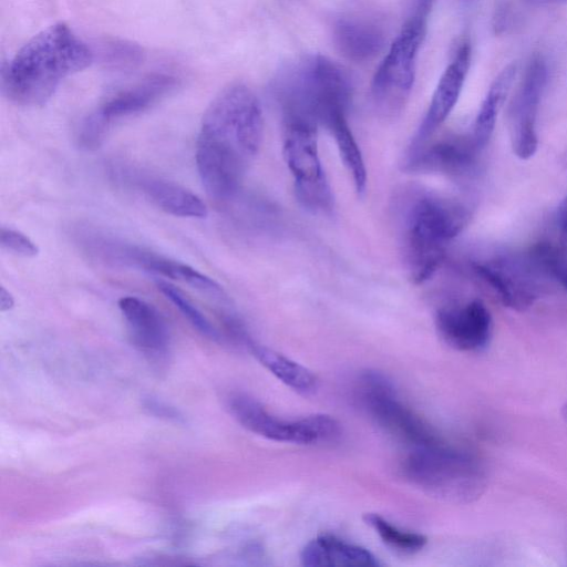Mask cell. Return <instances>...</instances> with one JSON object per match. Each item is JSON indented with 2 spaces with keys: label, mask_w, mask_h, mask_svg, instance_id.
Segmentation results:
<instances>
[{
  "label": "cell",
  "mask_w": 567,
  "mask_h": 567,
  "mask_svg": "<svg viewBox=\"0 0 567 567\" xmlns=\"http://www.w3.org/2000/svg\"><path fill=\"white\" fill-rule=\"evenodd\" d=\"M546 78L545 62L534 58L511 107L512 147L520 159H528L537 151L536 115Z\"/></svg>",
  "instance_id": "cell-11"
},
{
  "label": "cell",
  "mask_w": 567,
  "mask_h": 567,
  "mask_svg": "<svg viewBox=\"0 0 567 567\" xmlns=\"http://www.w3.org/2000/svg\"><path fill=\"white\" fill-rule=\"evenodd\" d=\"M158 290L183 313V316L203 334L218 339V332L194 303L174 285L158 280Z\"/></svg>",
  "instance_id": "cell-25"
},
{
  "label": "cell",
  "mask_w": 567,
  "mask_h": 567,
  "mask_svg": "<svg viewBox=\"0 0 567 567\" xmlns=\"http://www.w3.org/2000/svg\"><path fill=\"white\" fill-rule=\"evenodd\" d=\"M359 396L369 414L390 434L413 447L440 439L398 398L392 381L379 371L368 370L359 378Z\"/></svg>",
  "instance_id": "cell-10"
},
{
  "label": "cell",
  "mask_w": 567,
  "mask_h": 567,
  "mask_svg": "<svg viewBox=\"0 0 567 567\" xmlns=\"http://www.w3.org/2000/svg\"><path fill=\"white\" fill-rule=\"evenodd\" d=\"M553 279L567 290V234H560L557 243L535 245Z\"/></svg>",
  "instance_id": "cell-26"
},
{
  "label": "cell",
  "mask_w": 567,
  "mask_h": 567,
  "mask_svg": "<svg viewBox=\"0 0 567 567\" xmlns=\"http://www.w3.org/2000/svg\"><path fill=\"white\" fill-rule=\"evenodd\" d=\"M401 254L410 279L422 284L443 261L447 244L467 225L462 202L420 187L402 190L394 200Z\"/></svg>",
  "instance_id": "cell-3"
},
{
  "label": "cell",
  "mask_w": 567,
  "mask_h": 567,
  "mask_svg": "<svg viewBox=\"0 0 567 567\" xmlns=\"http://www.w3.org/2000/svg\"><path fill=\"white\" fill-rule=\"evenodd\" d=\"M146 197L158 208L177 217L204 218L206 204L193 192L169 181L146 178L141 182Z\"/></svg>",
  "instance_id": "cell-19"
},
{
  "label": "cell",
  "mask_w": 567,
  "mask_h": 567,
  "mask_svg": "<svg viewBox=\"0 0 567 567\" xmlns=\"http://www.w3.org/2000/svg\"><path fill=\"white\" fill-rule=\"evenodd\" d=\"M432 1H417L414 14L405 22L373 75V101L385 116L399 114L410 96Z\"/></svg>",
  "instance_id": "cell-6"
},
{
  "label": "cell",
  "mask_w": 567,
  "mask_h": 567,
  "mask_svg": "<svg viewBox=\"0 0 567 567\" xmlns=\"http://www.w3.org/2000/svg\"><path fill=\"white\" fill-rule=\"evenodd\" d=\"M333 41L347 59L353 62H365L381 52L384 35L374 24L342 18L333 25Z\"/></svg>",
  "instance_id": "cell-18"
},
{
  "label": "cell",
  "mask_w": 567,
  "mask_h": 567,
  "mask_svg": "<svg viewBox=\"0 0 567 567\" xmlns=\"http://www.w3.org/2000/svg\"><path fill=\"white\" fill-rule=\"evenodd\" d=\"M257 360L278 380L301 394L312 393L318 386L317 377L308 368L267 347L244 338Z\"/></svg>",
  "instance_id": "cell-21"
},
{
  "label": "cell",
  "mask_w": 567,
  "mask_h": 567,
  "mask_svg": "<svg viewBox=\"0 0 567 567\" xmlns=\"http://www.w3.org/2000/svg\"><path fill=\"white\" fill-rule=\"evenodd\" d=\"M317 127L306 114L284 113L282 155L302 206L315 214H330L333 196L319 156Z\"/></svg>",
  "instance_id": "cell-7"
},
{
  "label": "cell",
  "mask_w": 567,
  "mask_h": 567,
  "mask_svg": "<svg viewBox=\"0 0 567 567\" xmlns=\"http://www.w3.org/2000/svg\"><path fill=\"white\" fill-rule=\"evenodd\" d=\"M130 264L166 278L178 280L206 293H223L221 287L215 280L193 267L138 247L133 248Z\"/></svg>",
  "instance_id": "cell-20"
},
{
  "label": "cell",
  "mask_w": 567,
  "mask_h": 567,
  "mask_svg": "<svg viewBox=\"0 0 567 567\" xmlns=\"http://www.w3.org/2000/svg\"><path fill=\"white\" fill-rule=\"evenodd\" d=\"M557 224L560 234H567V196L560 203L557 210Z\"/></svg>",
  "instance_id": "cell-30"
},
{
  "label": "cell",
  "mask_w": 567,
  "mask_h": 567,
  "mask_svg": "<svg viewBox=\"0 0 567 567\" xmlns=\"http://www.w3.org/2000/svg\"><path fill=\"white\" fill-rule=\"evenodd\" d=\"M110 126L111 124L97 111H94L83 120L79 128L78 145L86 151L99 148L103 144Z\"/></svg>",
  "instance_id": "cell-27"
},
{
  "label": "cell",
  "mask_w": 567,
  "mask_h": 567,
  "mask_svg": "<svg viewBox=\"0 0 567 567\" xmlns=\"http://www.w3.org/2000/svg\"><path fill=\"white\" fill-rule=\"evenodd\" d=\"M145 406L155 415L165 416L168 419H176V420L179 419L178 413L175 410H173L172 408H168L167 405H165L158 401L148 399L147 402L145 403Z\"/></svg>",
  "instance_id": "cell-29"
},
{
  "label": "cell",
  "mask_w": 567,
  "mask_h": 567,
  "mask_svg": "<svg viewBox=\"0 0 567 567\" xmlns=\"http://www.w3.org/2000/svg\"><path fill=\"white\" fill-rule=\"evenodd\" d=\"M0 245L22 257H34L39 252L38 246L27 235L10 227L0 228Z\"/></svg>",
  "instance_id": "cell-28"
},
{
  "label": "cell",
  "mask_w": 567,
  "mask_h": 567,
  "mask_svg": "<svg viewBox=\"0 0 567 567\" xmlns=\"http://www.w3.org/2000/svg\"><path fill=\"white\" fill-rule=\"evenodd\" d=\"M302 565L375 567L380 563L368 549L344 542L333 535H321L310 540L301 550Z\"/></svg>",
  "instance_id": "cell-16"
},
{
  "label": "cell",
  "mask_w": 567,
  "mask_h": 567,
  "mask_svg": "<svg viewBox=\"0 0 567 567\" xmlns=\"http://www.w3.org/2000/svg\"><path fill=\"white\" fill-rule=\"evenodd\" d=\"M277 94L282 112H298L327 127L347 116L351 83L347 73L329 58L315 54L281 73Z\"/></svg>",
  "instance_id": "cell-4"
},
{
  "label": "cell",
  "mask_w": 567,
  "mask_h": 567,
  "mask_svg": "<svg viewBox=\"0 0 567 567\" xmlns=\"http://www.w3.org/2000/svg\"><path fill=\"white\" fill-rule=\"evenodd\" d=\"M480 150L472 135L444 138L412 150L405 168L411 172L463 175L474 167Z\"/></svg>",
  "instance_id": "cell-14"
},
{
  "label": "cell",
  "mask_w": 567,
  "mask_h": 567,
  "mask_svg": "<svg viewBox=\"0 0 567 567\" xmlns=\"http://www.w3.org/2000/svg\"><path fill=\"white\" fill-rule=\"evenodd\" d=\"M14 307V298L3 286L0 287V310L8 311Z\"/></svg>",
  "instance_id": "cell-31"
},
{
  "label": "cell",
  "mask_w": 567,
  "mask_h": 567,
  "mask_svg": "<svg viewBox=\"0 0 567 567\" xmlns=\"http://www.w3.org/2000/svg\"><path fill=\"white\" fill-rule=\"evenodd\" d=\"M118 308L133 343L145 354L159 358L167 353L169 332L165 320L152 305L132 296L122 297Z\"/></svg>",
  "instance_id": "cell-15"
},
{
  "label": "cell",
  "mask_w": 567,
  "mask_h": 567,
  "mask_svg": "<svg viewBox=\"0 0 567 567\" xmlns=\"http://www.w3.org/2000/svg\"><path fill=\"white\" fill-rule=\"evenodd\" d=\"M227 405L240 425L276 442L317 444L332 441L340 434L339 422L328 414H311L298 420L279 419L244 393L231 394Z\"/></svg>",
  "instance_id": "cell-9"
},
{
  "label": "cell",
  "mask_w": 567,
  "mask_h": 567,
  "mask_svg": "<svg viewBox=\"0 0 567 567\" xmlns=\"http://www.w3.org/2000/svg\"><path fill=\"white\" fill-rule=\"evenodd\" d=\"M474 269L504 306L517 311L532 307L553 279L534 246L527 251L480 260Z\"/></svg>",
  "instance_id": "cell-8"
},
{
  "label": "cell",
  "mask_w": 567,
  "mask_h": 567,
  "mask_svg": "<svg viewBox=\"0 0 567 567\" xmlns=\"http://www.w3.org/2000/svg\"><path fill=\"white\" fill-rule=\"evenodd\" d=\"M333 136L340 157L350 173L359 195L367 188V168L359 144L349 126L348 118H340L327 127Z\"/></svg>",
  "instance_id": "cell-23"
},
{
  "label": "cell",
  "mask_w": 567,
  "mask_h": 567,
  "mask_svg": "<svg viewBox=\"0 0 567 567\" xmlns=\"http://www.w3.org/2000/svg\"><path fill=\"white\" fill-rule=\"evenodd\" d=\"M401 471L411 484L426 494L453 502L472 501L485 486V473L478 460L441 440L413 447Z\"/></svg>",
  "instance_id": "cell-5"
},
{
  "label": "cell",
  "mask_w": 567,
  "mask_h": 567,
  "mask_svg": "<svg viewBox=\"0 0 567 567\" xmlns=\"http://www.w3.org/2000/svg\"><path fill=\"white\" fill-rule=\"evenodd\" d=\"M90 47L65 23H55L33 35L1 72L3 94L17 105L40 106L61 82L87 68Z\"/></svg>",
  "instance_id": "cell-2"
},
{
  "label": "cell",
  "mask_w": 567,
  "mask_h": 567,
  "mask_svg": "<svg viewBox=\"0 0 567 567\" xmlns=\"http://www.w3.org/2000/svg\"><path fill=\"white\" fill-rule=\"evenodd\" d=\"M435 326L440 337L450 347L465 352L480 351L492 337L493 320L489 310L477 299L441 308Z\"/></svg>",
  "instance_id": "cell-12"
},
{
  "label": "cell",
  "mask_w": 567,
  "mask_h": 567,
  "mask_svg": "<svg viewBox=\"0 0 567 567\" xmlns=\"http://www.w3.org/2000/svg\"><path fill=\"white\" fill-rule=\"evenodd\" d=\"M471 63V45L464 41L441 75L427 111L413 137L412 150L425 143L456 105Z\"/></svg>",
  "instance_id": "cell-13"
},
{
  "label": "cell",
  "mask_w": 567,
  "mask_h": 567,
  "mask_svg": "<svg viewBox=\"0 0 567 567\" xmlns=\"http://www.w3.org/2000/svg\"><path fill=\"white\" fill-rule=\"evenodd\" d=\"M563 414H564L565 420L567 421V403L563 408Z\"/></svg>",
  "instance_id": "cell-32"
},
{
  "label": "cell",
  "mask_w": 567,
  "mask_h": 567,
  "mask_svg": "<svg viewBox=\"0 0 567 567\" xmlns=\"http://www.w3.org/2000/svg\"><path fill=\"white\" fill-rule=\"evenodd\" d=\"M175 85L166 75L152 76L142 83L118 92L104 102L96 111L111 125L114 121L137 114L156 103Z\"/></svg>",
  "instance_id": "cell-17"
},
{
  "label": "cell",
  "mask_w": 567,
  "mask_h": 567,
  "mask_svg": "<svg viewBox=\"0 0 567 567\" xmlns=\"http://www.w3.org/2000/svg\"><path fill=\"white\" fill-rule=\"evenodd\" d=\"M517 66L508 64L492 83L474 122L472 137L483 148L493 134L496 117L515 80Z\"/></svg>",
  "instance_id": "cell-22"
},
{
  "label": "cell",
  "mask_w": 567,
  "mask_h": 567,
  "mask_svg": "<svg viewBox=\"0 0 567 567\" xmlns=\"http://www.w3.org/2000/svg\"><path fill=\"white\" fill-rule=\"evenodd\" d=\"M264 118L255 93L243 83L224 87L204 113L196 143V165L207 194L233 197L262 141Z\"/></svg>",
  "instance_id": "cell-1"
},
{
  "label": "cell",
  "mask_w": 567,
  "mask_h": 567,
  "mask_svg": "<svg viewBox=\"0 0 567 567\" xmlns=\"http://www.w3.org/2000/svg\"><path fill=\"white\" fill-rule=\"evenodd\" d=\"M363 519L375 530L384 544L399 551L415 553L427 543V538L423 534L404 530L377 513H367Z\"/></svg>",
  "instance_id": "cell-24"
}]
</instances>
